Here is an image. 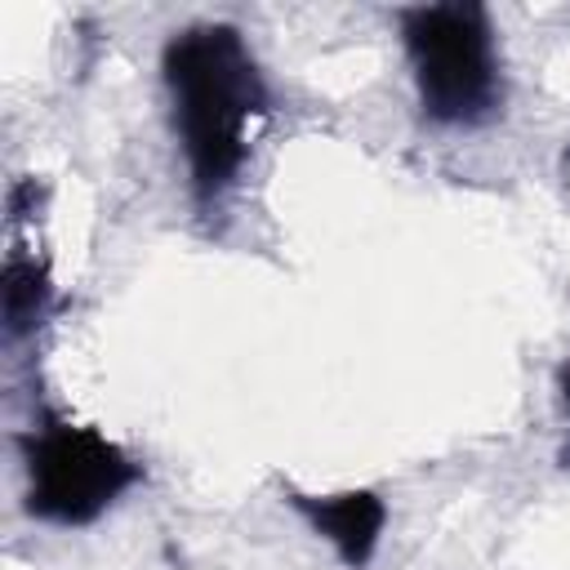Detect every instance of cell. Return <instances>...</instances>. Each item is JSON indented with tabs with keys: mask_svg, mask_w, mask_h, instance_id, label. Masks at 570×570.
<instances>
[{
	"mask_svg": "<svg viewBox=\"0 0 570 570\" xmlns=\"http://www.w3.org/2000/svg\"><path fill=\"white\" fill-rule=\"evenodd\" d=\"M0 298H4V330L13 338L40 330V321L49 316V303H53L49 272L36 258H9L4 276H0Z\"/></svg>",
	"mask_w": 570,
	"mask_h": 570,
	"instance_id": "5b68a950",
	"label": "cell"
},
{
	"mask_svg": "<svg viewBox=\"0 0 570 570\" xmlns=\"http://www.w3.org/2000/svg\"><path fill=\"white\" fill-rule=\"evenodd\" d=\"M289 503L307 517V525L330 539V548L338 552V561L347 570H365L383 525H387V503L374 490H338V494H303V490H285Z\"/></svg>",
	"mask_w": 570,
	"mask_h": 570,
	"instance_id": "277c9868",
	"label": "cell"
},
{
	"mask_svg": "<svg viewBox=\"0 0 570 570\" xmlns=\"http://www.w3.org/2000/svg\"><path fill=\"white\" fill-rule=\"evenodd\" d=\"M174 134L187 156V183L200 209H214L249 151V120L272 107L263 71L232 22L174 31L160 53Z\"/></svg>",
	"mask_w": 570,
	"mask_h": 570,
	"instance_id": "6da1fadb",
	"label": "cell"
},
{
	"mask_svg": "<svg viewBox=\"0 0 570 570\" xmlns=\"http://www.w3.org/2000/svg\"><path fill=\"white\" fill-rule=\"evenodd\" d=\"M22 459L27 512L49 525H89L142 481V463H134L116 441L53 414L22 436Z\"/></svg>",
	"mask_w": 570,
	"mask_h": 570,
	"instance_id": "3957f363",
	"label": "cell"
},
{
	"mask_svg": "<svg viewBox=\"0 0 570 570\" xmlns=\"http://www.w3.org/2000/svg\"><path fill=\"white\" fill-rule=\"evenodd\" d=\"M557 396H561V414H566V436H561L557 463L570 472V361H561V370H557Z\"/></svg>",
	"mask_w": 570,
	"mask_h": 570,
	"instance_id": "8992f818",
	"label": "cell"
},
{
	"mask_svg": "<svg viewBox=\"0 0 570 570\" xmlns=\"http://www.w3.org/2000/svg\"><path fill=\"white\" fill-rule=\"evenodd\" d=\"M419 107L432 125H485L503 111V62L494 22L472 0L401 9Z\"/></svg>",
	"mask_w": 570,
	"mask_h": 570,
	"instance_id": "7a4b0ae2",
	"label": "cell"
}]
</instances>
